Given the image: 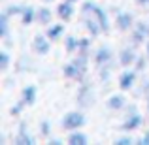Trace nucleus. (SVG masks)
<instances>
[{"label":"nucleus","instance_id":"f257e3e1","mask_svg":"<svg viewBox=\"0 0 149 145\" xmlns=\"http://www.w3.org/2000/svg\"><path fill=\"white\" fill-rule=\"evenodd\" d=\"M85 124V115L79 111H68L62 119V128L64 130H79L81 126Z\"/></svg>","mask_w":149,"mask_h":145},{"label":"nucleus","instance_id":"f03ea898","mask_svg":"<svg viewBox=\"0 0 149 145\" xmlns=\"http://www.w3.org/2000/svg\"><path fill=\"white\" fill-rule=\"evenodd\" d=\"M83 13H91V19H95L96 23L100 25L102 30H108V17H106V13L100 10L96 4L93 2H85L83 4Z\"/></svg>","mask_w":149,"mask_h":145},{"label":"nucleus","instance_id":"7ed1b4c3","mask_svg":"<svg viewBox=\"0 0 149 145\" xmlns=\"http://www.w3.org/2000/svg\"><path fill=\"white\" fill-rule=\"evenodd\" d=\"M57 15H58V19L61 21H70L72 19V15H74V6H72V2H62V4H58V8H57Z\"/></svg>","mask_w":149,"mask_h":145},{"label":"nucleus","instance_id":"20e7f679","mask_svg":"<svg viewBox=\"0 0 149 145\" xmlns=\"http://www.w3.org/2000/svg\"><path fill=\"white\" fill-rule=\"evenodd\" d=\"M49 40V38H47ZM45 40L42 34H38L36 38H34V42H32V45H34V51H36L38 55H45V53H49V42Z\"/></svg>","mask_w":149,"mask_h":145},{"label":"nucleus","instance_id":"39448f33","mask_svg":"<svg viewBox=\"0 0 149 145\" xmlns=\"http://www.w3.org/2000/svg\"><path fill=\"white\" fill-rule=\"evenodd\" d=\"M134 81H136V72H125V74H121V77H119V87L123 89V91H128V89L134 85Z\"/></svg>","mask_w":149,"mask_h":145},{"label":"nucleus","instance_id":"423d86ee","mask_svg":"<svg viewBox=\"0 0 149 145\" xmlns=\"http://www.w3.org/2000/svg\"><path fill=\"white\" fill-rule=\"evenodd\" d=\"M142 124V117L138 115V113H132V115H128V119H127V123H123V130H127V132H130V130H136V128Z\"/></svg>","mask_w":149,"mask_h":145},{"label":"nucleus","instance_id":"0eeeda50","mask_svg":"<svg viewBox=\"0 0 149 145\" xmlns=\"http://www.w3.org/2000/svg\"><path fill=\"white\" fill-rule=\"evenodd\" d=\"M109 58H111V51H109L108 47H100L98 51H96V64L98 66L108 64Z\"/></svg>","mask_w":149,"mask_h":145},{"label":"nucleus","instance_id":"6e6552de","mask_svg":"<svg viewBox=\"0 0 149 145\" xmlns=\"http://www.w3.org/2000/svg\"><path fill=\"white\" fill-rule=\"evenodd\" d=\"M132 25V17L128 13H119L117 15V28L119 30H128Z\"/></svg>","mask_w":149,"mask_h":145},{"label":"nucleus","instance_id":"1a4fd4ad","mask_svg":"<svg viewBox=\"0 0 149 145\" xmlns=\"http://www.w3.org/2000/svg\"><path fill=\"white\" fill-rule=\"evenodd\" d=\"M134 58H136V55L132 53V49H125V51H121V55H119L121 66H130L132 62H134Z\"/></svg>","mask_w":149,"mask_h":145},{"label":"nucleus","instance_id":"9d476101","mask_svg":"<svg viewBox=\"0 0 149 145\" xmlns=\"http://www.w3.org/2000/svg\"><path fill=\"white\" fill-rule=\"evenodd\" d=\"M34 100H36V87H26L25 91H23V104L25 105H30L34 104Z\"/></svg>","mask_w":149,"mask_h":145},{"label":"nucleus","instance_id":"9b49d317","mask_svg":"<svg viewBox=\"0 0 149 145\" xmlns=\"http://www.w3.org/2000/svg\"><path fill=\"white\" fill-rule=\"evenodd\" d=\"M68 143L70 145H87V136L74 130V134L68 136Z\"/></svg>","mask_w":149,"mask_h":145},{"label":"nucleus","instance_id":"f8f14e48","mask_svg":"<svg viewBox=\"0 0 149 145\" xmlns=\"http://www.w3.org/2000/svg\"><path fill=\"white\" fill-rule=\"evenodd\" d=\"M64 32V26L62 25H55V26H49L47 28V38L49 40H58Z\"/></svg>","mask_w":149,"mask_h":145},{"label":"nucleus","instance_id":"ddd939ff","mask_svg":"<svg viewBox=\"0 0 149 145\" xmlns=\"http://www.w3.org/2000/svg\"><path fill=\"white\" fill-rule=\"evenodd\" d=\"M108 105L111 109H121L125 105V96H121V94H113L111 98L108 100Z\"/></svg>","mask_w":149,"mask_h":145},{"label":"nucleus","instance_id":"4468645a","mask_svg":"<svg viewBox=\"0 0 149 145\" xmlns=\"http://www.w3.org/2000/svg\"><path fill=\"white\" fill-rule=\"evenodd\" d=\"M15 145H34V138L26 136V132L21 130V132H19V138L15 139Z\"/></svg>","mask_w":149,"mask_h":145},{"label":"nucleus","instance_id":"2eb2a0df","mask_svg":"<svg viewBox=\"0 0 149 145\" xmlns=\"http://www.w3.org/2000/svg\"><path fill=\"white\" fill-rule=\"evenodd\" d=\"M64 76L66 77H81V74H79V70L76 68V64L72 62V64H68L64 68Z\"/></svg>","mask_w":149,"mask_h":145},{"label":"nucleus","instance_id":"dca6fc26","mask_svg":"<svg viewBox=\"0 0 149 145\" xmlns=\"http://www.w3.org/2000/svg\"><path fill=\"white\" fill-rule=\"evenodd\" d=\"M34 21V10L32 8H25L23 10V25H30Z\"/></svg>","mask_w":149,"mask_h":145},{"label":"nucleus","instance_id":"f3484780","mask_svg":"<svg viewBox=\"0 0 149 145\" xmlns=\"http://www.w3.org/2000/svg\"><path fill=\"white\" fill-rule=\"evenodd\" d=\"M79 45H81V42H77L76 38H72V36L66 38V51H70V53H72V51H76Z\"/></svg>","mask_w":149,"mask_h":145},{"label":"nucleus","instance_id":"a211bd4d","mask_svg":"<svg viewBox=\"0 0 149 145\" xmlns=\"http://www.w3.org/2000/svg\"><path fill=\"white\" fill-rule=\"evenodd\" d=\"M38 21H40L42 25H49V21H51V11L49 10H40V13H38Z\"/></svg>","mask_w":149,"mask_h":145},{"label":"nucleus","instance_id":"6ab92c4d","mask_svg":"<svg viewBox=\"0 0 149 145\" xmlns=\"http://www.w3.org/2000/svg\"><path fill=\"white\" fill-rule=\"evenodd\" d=\"M0 34H2V38H6V34H8V13L4 11L2 15H0Z\"/></svg>","mask_w":149,"mask_h":145},{"label":"nucleus","instance_id":"aec40b11","mask_svg":"<svg viewBox=\"0 0 149 145\" xmlns=\"http://www.w3.org/2000/svg\"><path fill=\"white\" fill-rule=\"evenodd\" d=\"M8 64H10V55L6 53V51H2L0 53V70H8Z\"/></svg>","mask_w":149,"mask_h":145},{"label":"nucleus","instance_id":"412c9836","mask_svg":"<svg viewBox=\"0 0 149 145\" xmlns=\"http://www.w3.org/2000/svg\"><path fill=\"white\" fill-rule=\"evenodd\" d=\"M115 143H119V145H121V143H132V139H130V138H119Z\"/></svg>","mask_w":149,"mask_h":145},{"label":"nucleus","instance_id":"4be33fe9","mask_svg":"<svg viewBox=\"0 0 149 145\" xmlns=\"http://www.w3.org/2000/svg\"><path fill=\"white\" fill-rule=\"evenodd\" d=\"M140 143H143V145H149V132H146V136L142 138V142Z\"/></svg>","mask_w":149,"mask_h":145},{"label":"nucleus","instance_id":"5701e85b","mask_svg":"<svg viewBox=\"0 0 149 145\" xmlns=\"http://www.w3.org/2000/svg\"><path fill=\"white\" fill-rule=\"evenodd\" d=\"M136 2H138V4H147L149 0H136Z\"/></svg>","mask_w":149,"mask_h":145},{"label":"nucleus","instance_id":"b1692460","mask_svg":"<svg viewBox=\"0 0 149 145\" xmlns=\"http://www.w3.org/2000/svg\"><path fill=\"white\" fill-rule=\"evenodd\" d=\"M147 57H149V44H147Z\"/></svg>","mask_w":149,"mask_h":145},{"label":"nucleus","instance_id":"393cba45","mask_svg":"<svg viewBox=\"0 0 149 145\" xmlns=\"http://www.w3.org/2000/svg\"><path fill=\"white\" fill-rule=\"evenodd\" d=\"M147 36H149V26H147Z\"/></svg>","mask_w":149,"mask_h":145},{"label":"nucleus","instance_id":"a878e982","mask_svg":"<svg viewBox=\"0 0 149 145\" xmlns=\"http://www.w3.org/2000/svg\"><path fill=\"white\" fill-rule=\"evenodd\" d=\"M68 2H76V0H68Z\"/></svg>","mask_w":149,"mask_h":145},{"label":"nucleus","instance_id":"bb28decb","mask_svg":"<svg viewBox=\"0 0 149 145\" xmlns=\"http://www.w3.org/2000/svg\"><path fill=\"white\" fill-rule=\"evenodd\" d=\"M44 2H51V0H44Z\"/></svg>","mask_w":149,"mask_h":145}]
</instances>
